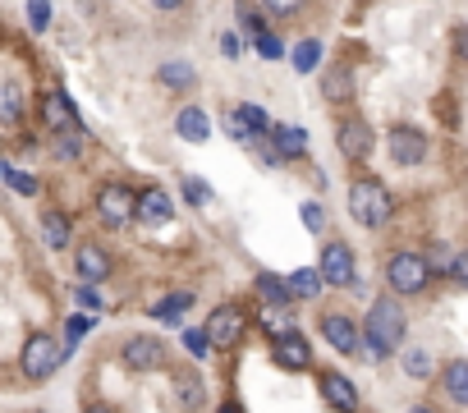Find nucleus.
<instances>
[{
	"label": "nucleus",
	"instance_id": "10",
	"mask_svg": "<svg viewBox=\"0 0 468 413\" xmlns=\"http://www.w3.org/2000/svg\"><path fill=\"white\" fill-rule=\"evenodd\" d=\"M124 363L133 372H156L165 363V344L156 335H133V340H124Z\"/></svg>",
	"mask_w": 468,
	"mask_h": 413
},
{
	"label": "nucleus",
	"instance_id": "43",
	"mask_svg": "<svg viewBox=\"0 0 468 413\" xmlns=\"http://www.w3.org/2000/svg\"><path fill=\"white\" fill-rule=\"evenodd\" d=\"M454 276L468 285V253H459V258H454Z\"/></svg>",
	"mask_w": 468,
	"mask_h": 413
},
{
	"label": "nucleus",
	"instance_id": "18",
	"mask_svg": "<svg viewBox=\"0 0 468 413\" xmlns=\"http://www.w3.org/2000/svg\"><path fill=\"white\" fill-rule=\"evenodd\" d=\"M156 79H161V88H175V92H188V88L197 83V74H193L188 60H165V65L156 69Z\"/></svg>",
	"mask_w": 468,
	"mask_h": 413
},
{
	"label": "nucleus",
	"instance_id": "48",
	"mask_svg": "<svg viewBox=\"0 0 468 413\" xmlns=\"http://www.w3.org/2000/svg\"><path fill=\"white\" fill-rule=\"evenodd\" d=\"M413 413H427V408H413Z\"/></svg>",
	"mask_w": 468,
	"mask_h": 413
},
{
	"label": "nucleus",
	"instance_id": "38",
	"mask_svg": "<svg viewBox=\"0 0 468 413\" xmlns=\"http://www.w3.org/2000/svg\"><path fill=\"white\" fill-rule=\"evenodd\" d=\"M184 344H188V354H197V358H202V354L211 349V340H207V331H184Z\"/></svg>",
	"mask_w": 468,
	"mask_h": 413
},
{
	"label": "nucleus",
	"instance_id": "34",
	"mask_svg": "<svg viewBox=\"0 0 468 413\" xmlns=\"http://www.w3.org/2000/svg\"><path fill=\"white\" fill-rule=\"evenodd\" d=\"M299 212H303V226H308V230L317 235V230H322V221H326V212H322V202H303Z\"/></svg>",
	"mask_w": 468,
	"mask_h": 413
},
{
	"label": "nucleus",
	"instance_id": "5",
	"mask_svg": "<svg viewBox=\"0 0 468 413\" xmlns=\"http://www.w3.org/2000/svg\"><path fill=\"white\" fill-rule=\"evenodd\" d=\"M97 212H101V221L106 226H129L133 217H138V193L129 188V184H101V193H97Z\"/></svg>",
	"mask_w": 468,
	"mask_h": 413
},
{
	"label": "nucleus",
	"instance_id": "11",
	"mask_svg": "<svg viewBox=\"0 0 468 413\" xmlns=\"http://www.w3.org/2000/svg\"><path fill=\"white\" fill-rule=\"evenodd\" d=\"M322 335H326V344H331V349H340V354H354V349H358V340H363L358 322H354V317H345V312L322 317Z\"/></svg>",
	"mask_w": 468,
	"mask_h": 413
},
{
	"label": "nucleus",
	"instance_id": "12",
	"mask_svg": "<svg viewBox=\"0 0 468 413\" xmlns=\"http://www.w3.org/2000/svg\"><path fill=\"white\" fill-rule=\"evenodd\" d=\"M42 120H47V129H56V133H79V115H74V106H69L65 92H47V97H42Z\"/></svg>",
	"mask_w": 468,
	"mask_h": 413
},
{
	"label": "nucleus",
	"instance_id": "32",
	"mask_svg": "<svg viewBox=\"0 0 468 413\" xmlns=\"http://www.w3.org/2000/svg\"><path fill=\"white\" fill-rule=\"evenodd\" d=\"M28 24H33V33L51 28V5H47V0H28Z\"/></svg>",
	"mask_w": 468,
	"mask_h": 413
},
{
	"label": "nucleus",
	"instance_id": "6",
	"mask_svg": "<svg viewBox=\"0 0 468 413\" xmlns=\"http://www.w3.org/2000/svg\"><path fill=\"white\" fill-rule=\"evenodd\" d=\"M244 331H249V317L239 308H216L211 322H207V340L216 349H234V344L244 340Z\"/></svg>",
	"mask_w": 468,
	"mask_h": 413
},
{
	"label": "nucleus",
	"instance_id": "21",
	"mask_svg": "<svg viewBox=\"0 0 468 413\" xmlns=\"http://www.w3.org/2000/svg\"><path fill=\"white\" fill-rule=\"evenodd\" d=\"M42 239H47V249H69V221H65V212H42Z\"/></svg>",
	"mask_w": 468,
	"mask_h": 413
},
{
	"label": "nucleus",
	"instance_id": "42",
	"mask_svg": "<svg viewBox=\"0 0 468 413\" xmlns=\"http://www.w3.org/2000/svg\"><path fill=\"white\" fill-rule=\"evenodd\" d=\"M454 56H459V60H468V24L454 33Z\"/></svg>",
	"mask_w": 468,
	"mask_h": 413
},
{
	"label": "nucleus",
	"instance_id": "47",
	"mask_svg": "<svg viewBox=\"0 0 468 413\" xmlns=\"http://www.w3.org/2000/svg\"><path fill=\"white\" fill-rule=\"evenodd\" d=\"M5 175H10V165H5V161H0V179H5Z\"/></svg>",
	"mask_w": 468,
	"mask_h": 413
},
{
	"label": "nucleus",
	"instance_id": "45",
	"mask_svg": "<svg viewBox=\"0 0 468 413\" xmlns=\"http://www.w3.org/2000/svg\"><path fill=\"white\" fill-rule=\"evenodd\" d=\"M216 413H239V404H220Z\"/></svg>",
	"mask_w": 468,
	"mask_h": 413
},
{
	"label": "nucleus",
	"instance_id": "26",
	"mask_svg": "<svg viewBox=\"0 0 468 413\" xmlns=\"http://www.w3.org/2000/svg\"><path fill=\"white\" fill-rule=\"evenodd\" d=\"M322 271H313V267H303V271H294L290 276V290H294V299H317L322 294Z\"/></svg>",
	"mask_w": 468,
	"mask_h": 413
},
{
	"label": "nucleus",
	"instance_id": "30",
	"mask_svg": "<svg viewBox=\"0 0 468 413\" xmlns=\"http://www.w3.org/2000/svg\"><path fill=\"white\" fill-rule=\"evenodd\" d=\"M239 24H244L249 37L267 33V19H262V10H258V0H239Z\"/></svg>",
	"mask_w": 468,
	"mask_h": 413
},
{
	"label": "nucleus",
	"instance_id": "14",
	"mask_svg": "<svg viewBox=\"0 0 468 413\" xmlns=\"http://www.w3.org/2000/svg\"><path fill=\"white\" fill-rule=\"evenodd\" d=\"M138 217H143L147 226L170 221V217H175V202H170V193H165V188H143V193H138Z\"/></svg>",
	"mask_w": 468,
	"mask_h": 413
},
{
	"label": "nucleus",
	"instance_id": "35",
	"mask_svg": "<svg viewBox=\"0 0 468 413\" xmlns=\"http://www.w3.org/2000/svg\"><path fill=\"white\" fill-rule=\"evenodd\" d=\"M88 326H92V317H88V312H74V317H69V344H65V349H74V340H83Z\"/></svg>",
	"mask_w": 468,
	"mask_h": 413
},
{
	"label": "nucleus",
	"instance_id": "28",
	"mask_svg": "<svg viewBox=\"0 0 468 413\" xmlns=\"http://www.w3.org/2000/svg\"><path fill=\"white\" fill-rule=\"evenodd\" d=\"M188 303H193V294H170V299H161V303H152V317L156 322H179L184 312H188Z\"/></svg>",
	"mask_w": 468,
	"mask_h": 413
},
{
	"label": "nucleus",
	"instance_id": "25",
	"mask_svg": "<svg viewBox=\"0 0 468 413\" xmlns=\"http://www.w3.org/2000/svg\"><path fill=\"white\" fill-rule=\"evenodd\" d=\"M322 92H326V101H349V97H354V83H349V74L335 65V69L322 74Z\"/></svg>",
	"mask_w": 468,
	"mask_h": 413
},
{
	"label": "nucleus",
	"instance_id": "13",
	"mask_svg": "<svg viewBox=\"0 0 468 413\" xmlns=\"http://www.w3.org/2000/svg\"><path fill=\"white\" fill-rule=\"evenodd\" d=\"M322 399L335 404L340 413H354V408H358V390H354L349 376H340V372H322Z\"/></svg>",
	"mask_w": 468,
	"mask_h": 413
},
{
	"label": "nucleus",
	"instance_id": "39",
	"mask_svg": "<svg viewBox=\"0 0 468 413\" xmlns=\"http://www.w3.org/2000/svg\"><path fill=\"white\" fill-rule=\"evenodd\" d=\"M427 267H431V271H454V258H450V249H441V244H436Z\"/></svg>",
	"mask_w": 468,
	"mask_h": 413
},
{
	"label": "nucleus",
	"instance_id": "20",
	"mask_svg": "<svg viewBox=\"0 0 468 413\" xmlns=\"http://www.w3.org/2000/svg\"><path fill=\"white\" fill-rule=\"evenodd\" d=\"M271 138H276V152H281V156H303V152H308V133H303L299 124H276Z\"/></svg>",
	"mask_w": 468,
	"mask_h": 413
},
{
	"label": "nucleus",
	"instance_id": "17",
	"mask_svg": "<svg viewBox=\"0 0 468 413\" xmlns=\"http://www.w3.org/2000/svg\"><path fill=\"white\" fill-rule=\"evenodd\" d=\"M74 262H79V276H83V281H106V276H111V258H106L101 244H83V249L74 253Z\"/></svg>",
	"mask_w": 468,
	"mask_h": 413
},
{
	"label": "nucleus",
	"instance_id": "9",
	"mask_svg": "<svg viewBox=\"0 0 468 413\" xmlns=\"http://www.w3.org/2000/svg\"><path fill=\"white\" fill-rule=\"evenodd\" d=\"M335 138H340V152H345L349 161H363V156L372 152V129H367V120H358V115H345V120L335 124Z\"/></svg>",
	"mask_w": 468,
	"mask_h": 413
},
{
	"label": "nucleus",
	"instance_id": "1",
	"mask_svg": "<svg viewBox=\"0 0 468 413\" xmlns=\"http://www.w3.org/2000/svg\"><path fill=\"white\" fill-rule=\"evenodd\" d=\"M390 212H395V197H390L386 184H377V179H358V184L349 188V217H354L358 226L377 230V226L390 221Z\"/></svg>",
	"mask_w": 468,
	"mask_h": 413
},
{
	"label": "nucleus",
	"instance_id": "41",
	"mask_svg": "<svg viewBox=\"0 0 468 413\" xmlns=\"http://www.w3.org/2000/svg\"><path fill=\"white\" fill-rule=\"evenodd\" d=\"M79 303H83V308H101V294H97L92 285H79Z\"/></svg>",
	"mask_w": 468,
	"mask_h": 413
},
{
	"label": "nucleus",
	"instance_id": "37",
	"mask_svg": "<svg viewBox=\"0 0 468 413\" xmlns=\"http://www.w3.org/2000/svg\"><path fill=\"white\" fill-rule=\"evenodd\" d=\"M184 197H188V202H207L211 193H207V184H202V179H193V175H184Z\"/></svg>",
	"mask_w": 468,
	"mask_h": 413
},
{
	"label": "nucleus",
	"instance_id": "44",
	"mask_svg": "<svg viewBox=\"0 0 468 413\" xmlns=\"http://www.w3.org/2000/svg\"><path fill=\"white\" fill-rule=\"evenodd\" d=\"M152 5H156V10H179L184 0H152Z\"/></svg>",
	"mask_w": 468,
	"mask_h": 413
},
{
	"label": "nucleus",
	"instance_id": "15",
	"mask_svg": "<svg viewBox=\"0 0 468 413\" xmlns=\"http://www.w3.org/2000/svg\"><path fill=\"white\" fill-rule=\"evenodd\" d=\"M276 358H281L290 372H299V367H308L313 349H308V340H303L299 331H285V335H276Z\"/></svg>",
	"mask_w": 468,
	"mask_h": 413
},
{
	"label": "nucleus",
	"instance_id": "31",
	"mask_svg": "<svg viewBox=\"0 0 468 413\" xmlns=\"http://www.w3.org/2000/svg\"><path fill=\"white\" fill-rule=\"evenodd\" d=\"M404 372L418 376V381H427V376H431V354H427V349H409V354H404Z\"/></svg>",
	"mask_w": 468,
	"mask_h": 413
},
{
	"label": "nucleus",
	"instance_id": "27",
	"mask_svg": "<svg viewBox=\"0 0 468 413\" xmlns=\"http://www.w3.org/2000/svg\"><path fill=\"white\" fill-rule=\"evenodd\" d=\"M258 290H262V299L267 303H276V308H285L290 299H294V290H290V281H281V276H258Z\"/></svg>",
	"mask_w": 468,
	"mask_h": 413
},
{
	"label": "nucleus",
	"instance_id": "24",
	"mask_svg": "<svg viewBox=\"0 0 468 413\" xmlns=\"http://www.w3.org/2000/svg\"><path fill=\"white\" fill-rule=\"evenodd\" d=\"M234 120L244 124V133H249V138H258V133H271V120H267V111H262V106H253V101H244L239 111H234Z\"/></svg>",
	"mask_w": 468,
	"mask_h": 413
},
{
	"label": "nucleus",
	"instance_id": "36",
	"mask_svg": "<svg viewBox=\"0 0 468 413\" xmlns=\"http://www.w3.org/2000/svg\"><path fill=\"white\" fill-rule=\"evenodd\" d=\"M5 179H10V184H15L24 197H33V193H37V179H33V175H24V170H10Z\"/></svg>",
	"mask_w": 468,
	"mask_h": 413
},
{
	"label": "nucleus",
	"instance_id": "33",
	"mask_svg": "<svg viewBox=\"0 0 468 413\" xmlns=\"http://www.w3.org/2000/svg\"><path fill=\"white\" fill-rule=\"evenodd\" d=\"M253 42H258V51H262L267 60H281V56H285V47H281V37H276L271 28H267V33H258Z\"/></svg>",
	"mask_w": 468,
	"mask_h": 413
},
{
	"label": "nucleus",
	"instance_id": "4",
	"mask_svg": "<svg viewBox=\"0 0 468 413\" xmlns=\"http://www.w3.org/2000/svg\"><path fill=\"white\" fill-rule=\"evenodd\" d=\"M427 276H431V267H427L422 253H395L386 262V285L395 294H422L427 290Z\"/></svg>",
	"mask_w": 468,
	"mask_h": 413
},
{
	"label": "nucleus",
	"instance_id": "16",
	"mask_svg": "<svg viewBox=\"0 0 468 413\" xmlns=\"http://www.w3.org/2000/svg\"><path fill=\"white\" fill-rule=\"evenodd\" d=\"M175 133H179V138H188V143H207V138H211V120H207V111L184 106V111L175 115Z\"/></svg>",
	"mask_w": 468,
	"mask_h": 413
},
{
	"label": "nucleus",
	"instance_id": "40",
	"mask_svg": "<svg viewBox=\"0 0 468 413\" xmlns=\"http://www.w3.org/2000/svg\"><path fill=\"white\" fill-rule=\"evenodd\" d=\"M262 5H267L271 15H299V10H303V0H262Z\"/></svg>",
	"mask_w": 468,
	"mask_h": 413
},
{
	"label": "nucleus",
	"instance_id": "3",
	"mask_svg": "<svg viewBox=\"0 0 468 413\" xmlns=\"http://www.w3.org/2000/svg\"><path fill=\"white\" fill-rule=\"evenodd\" d=\"M363 335L377 340L381 354H395V349L404 344V308L395 303V294H386V299L372 303V312H367V331H363Z\"/></svg>",
	"mask_w": 468,
	"mask_h": 413
},
{
	"label": "nucleus",
	"instance_id": "22",
	"mask_svg": "<svg viewBox=\"0 0 468 413\" xmlns=\"http://www.w3.org/2000/svg\"><path fill=\"white\" fill-rule=\"evenodd\" d=\"M175 395H179V404H184L188 413H197L207 390H202V381H197L193 372H175Z\"/></svg>",
	"mask_w": 468,
	"mask_h": 413
},
{
	"label": "nucleus",
	"instance_id": "7",
	"mask_svg": "<svg viewBox=\"0 0 468 413\" xmlns=\"http://www.w3.org/2000/svg\"><path fill=\"white\" fill-rule=\"evenodd\" d=\"M322 281L326 285H335V290H349L354 281H358V267H354V253L345 249V244H326L322 249Z\"/></svg>",
	"mask_w": 468,
	"mask_h": 413
},
{
	"label": "nucleus",
	"instance_id": "8",
	"mask_svg": "<svg viewBox=\"0 0 468 413\" xmlns=\"http://www.w3.org/2000/svg\"><path fill=\"white\" fill-rule=\"evenodd\" d=\"M386 147H390V161H395V165H418V161L427 156V133L413 129V124H395Z\"/></svg>",
	"mask_w": 468,
	"mask_h": 413
},
{
	"label": "nucleus",
	"instance_id": "29",
	"mask_svg": "<svg viewBox=\"0 0 468 413\" xmlns=\"http://www.w3.org/2000/svg\"><path fill=\"white\" fill-rule=\"evenodd\" d=\"M317 65H322V42H317V37L299 42V47H294V69H299V74H317Z\"/></svg>",
	"mask_w": 468,
	"mask_h": 413
},
{
	"label": "nucleus",
	"instance_id": "46",
	"mask_svg": "<svg viewBox=\"0 0 468 413\" xmlns=\"http://www.w3.org/2000/svg\"><path fill=\"white\" fill-rule=\"evenodd\" d=\"M88 413H111V408H106V404H92V408H88Z\"/></svg>",
	"mask_w": 468,
	"mask_h": 413
},
{
	"label": "nucleus",
	"instance_id": "2",
	"mask_svg": "<svg viewBox=\"0 0 468 413\" xmlns=\"http://www.w3.org/2000/svg\"><path fill=\"white\" fill-rule=\"evenodd\" d=\"M69 358V349L56 340V335H47V331H33L28 340H24V354H19V367H24V376L28 381H47L60 363Z\"/></svg>",
	"mask_w": 468,
	"mask_h": 413
},
{
	"label": "nucleus",
	"instance_id": "19",
	"mask_svg": "<svg viewBox=\"0 0 468 413\" xmlns=\"http://www.w3.org/2000/svg\"><path fill=\"white\" fill-rule=\"evenodd\" d=\"M24 120V88L0 79V124H19Z\"/></svg>",
	"mask_w": 468,
	"mask_h": 413
},
{
	"label": "nucleus",
	"instance_id": "23",
	"mask_svg": "<svg viewBox=\"0 0 468 413\" xmlns=\"http://www.w3.org/2000/svg\"><path fill=\"white\" fill-rule=\"evenodd\" d=\"M445 395L459 399V404H468V358H454L445 367Z\"/></svg>",
	"mask_w": 468,
	"mask_h": 413
}]
</instances>
